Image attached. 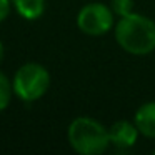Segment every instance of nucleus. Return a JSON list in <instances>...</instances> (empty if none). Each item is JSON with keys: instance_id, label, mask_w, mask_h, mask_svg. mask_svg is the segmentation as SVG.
Wrapping results in <instances>:
<instances>
[{"instance_id": "nucleus-1", "label": "nucleus", "mask_w": 155, "mask_h": 155, "mask_svg": "<svg viewBox=\"0 0 155 155\" xmlns=\"http://www.w3.org/2000/svg\"><path fill=\"white\" fill-rule=\"evenodd\" d=\"M114 37L124 52L143 57L155 50V22L147 15L134 12L115 22Z\"/></svg>"}, {"instance_id": "nucleus-2", "label": "nucleus", "mask_w": 155, "mask_h": 155, "mask_svg": "<svg viewBox=\"0 0 155 155\" xmlns=\"http://www.w3.org/2000/svg\"><path fill=\"white\" fill-rule=\"evenodd\" d=\"M67 140L80 155H102L110 147V132L97 118L80 115L67 127Z\"/></svg>"}, {"instance_id": "nucleus-3", "label": "nucleus", "mask_w": 155, "mask_h": 155, "mask_svg": "<svg viewBox=\"0 0 155 155\" xmlns=\"http://www.w3.org/2000/svg\"><path fill=\"white\" fill-rule=\"evenodd\" d=\"M12 87L22 102H35L50 88V74L42 64L27 62L15 72Z\"/></svg>"}, {"instance_id": "nucleus-4", "label": "nucleus", "mask_w": 155, "mask_h": 155, "mask_svg": "<svg viewBox=\"0 0 155 155\" xmlns=\"http://www.w3.org/2000/svg\"><path fill=\"white\" fill-rule=\"evenodd\" d=\"M115 14L104 2L85 4L77 14V27L88 37H104L115 27Z\"/></svg>"}, {"instance_id": "nucleus-5", "label": "nucleus", "mask_w": 155, "mask_h": 155, "mask_svg": "<svg viewBox=\"0 0 155 155\" xmlns=\"http://www.w3.org/2000/svg\"><path fill=\"white\" fill-rule=\"evenodd\" d=\"M110 132V143L114 148L120 152H127L130 148H134L138 142V132L137 125L134 124V120H117L108 127Z\"/></svg>"}, {"instance_id": "nucleus-6", "label": "nucleus", "mask_w": 155, "mask_h": 155, "mask_svg": "<svg viewBox=\"0 0 155 155\" xmlns=\"http://www.w3.org/2000/svg\"><path fill=\"white\" fill-rule=\"evenodd\" d=\"M134 124L145 138H155V100L143 102L134 114Z\"/></svg>"}, {"instance_id": "nucleus-7", "label": "nucleus", "mask_w": 155, "mask_h": 155, "mask_svg": "<svg viewBox=\"0 0 155 155\" xmlns=\"http://www.w3.org/2000/svg\"><path fill=\"white\" fill-rule=\"evenodd\" d=\"M12 7L25 20H37L45 12V0H10Z\"/></svg>"}, {"instance_id": "nucleus-8", "label": "nucleus", "mask_w": 155, "mask_h": 155, "mask_svg": "<svg viewBox=\"0 0 155 155\" xmlns=\"http://www.w3.org/2000/svg\"><path fill=\"white\" fill-rule=\"evenodd\" d=\"M12 95H14V87L10 78L4 72H0V112H4L10 105Z\"/></svg>"}, {"instance_id": "nucleus-9", "label": "nucleus", "mask_w": 155, "mask_h": 155, "mask_svg": "<svg viewBox=\"0 0 155 155\" xmlns=\"http://www.w3.org/2000/svg\"><path fill=\"white\" fill-rule=\"evenodd\" d=\"M110 8L115 17H127L135 12V0H110Z\"/></svg>"}, {"instance_id": "nucleus-10", "label": "nucleus", "mask_w": 155, "mask_h": 155, "mask_svg": "<svg viewBox=\"0 0 155 155\" xmlns=\"http://www.w3.org/2000/svg\"><path fill=\"white\" fill-rule=\"evenodd\" d=\"M10 7H12L10 0H0V22H4L5 18L8 17V14H10Z\"/></svg>"}, {"instance_id": "nucleus-11", "label": "nucleus", "mask_w": 155, "mask_h": 155, "mask_svg": "<svg viewBox=\"0 0 155 155\" xmlns=\"http://www.w3.org/2000/svg\"><path fill=\"white\" fill-rule=\"evenodd\" d=\"M4 55H5V50H4V44L0 42V64H2V60H4Z\"/></svg>"}, {"instance_id": "nucleus-12", "label": "nucleus", "mask_w": 155, "mask_h": 155, "mask_svg": "<svg viewBox=\"0 0 155 155\" xmlns=\"http://www.w3.org/2000/svg\"><path fill=\"white\" fill-rule=\"evenodd\" d=\"M153 153H155V148H153Z\"/></svg>"}]
</instances>
